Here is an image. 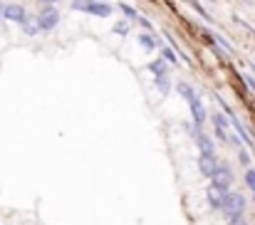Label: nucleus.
Instances as JSON below:
<instances>
[{"instance_id": "nucleus-1", "label": "nucleus", "mask_w": 255, "mask_h": 225, "mask_svg": "<svg viewBox=\"0 0 255 225\" xmlns=\"http://www.w3.org/2000/svg\"><path fill=\"white\" fill-rule=\"evenodd\" d=\"M221 211H223V216L228 221L231 218H241V216H246V198L241 193H228V198H226Z\"/></svg>"}, {"instance_id": "nucleus-2", "label": "nucleus", "mask_w": 255, "mask_h": 225, "mask_svg": "<svg viewBox=\"0 0 255 225\" xmlns=\"http://www.w3.org/2000/svg\"><path fill=\"white\" fill-rule=\"evenodd\" d=\"M228 188H223V186H218V183H208V188H206V201H208V206L211 208H216V211H221L223 208V203H226V198H228Z\"/></svg>"}, {"instance_id": "nucleus-3", "label": "nucleus", "mask_w": 255, "mask_h": 225, "mask_svg": "<svg viewBox=\"0 0 255 225\" xmlns=\"http://www.w3.org/2000/svg\"><path fill=\"white\" fill-rule=\"evenodd\" d=\"M188 109H191V116H193V126H196V129H203L208 114H206V107H203V102H201L198 94H193V97L188 99Z\"/></svg>"}, {"instance_id": "nucleus-4", "label": "nucleus", "mask_w": 255, "mask_h": 225, "mask_svg": "<svg viewBox=\"0 0 255 225\" xmlns=\"http://www.w3.org/2000/svg\"><path fill=\"white\" fill-rule=\"evenodd\" d=\"M57 22H60V12L50 5V7H45L40 15H37V25H40V32H50V30H55L57 27Z\"/></svg>"}, {"instance_id": "nucleus-5", "label": "nucleus", "mask_w": 255, "mask_h": 225, "mask_svg": "<svg viewBox=\"0 0 255 225\" xmlns=\"http://www.w3.org/2000/svg\"><path fill=\"white\" fill-rule=\"evenodd\" d=\"M198 168H201V173H203L206 178H213V176H216V171L221 168V161H218V156H216V153H206V151H201Z\"/></svg>"}, {"instance_id": "nucleus-6", "label": "nucleus", "mask_w": 255, "mask_h": 225, "mask_svg": "<svg viewBox=\"0 0 255 225\" xmlns=\"http://www.w3.org/2000/svg\"><path fill=\"white\" fill-rule=\"evenodd\" d=\"M2 17H5V20H10V22H20V25H22V22L27 20V12H25V7H22V5L10 2V5H5Z\"/></svg>"}, {"instance_id": "nucleus-7", "label": "nucleus", "mask_w": 255, "mask_h": 225, "mask_svg": "<svg viewBox=\"0 0 255 225\" xmlns=\"http://www.w3.org/2000/svg\"><path fill=\"white\" fill-rule=\"evenodd\" d=\"M80 10H85V12H89V15H97V17H109L112 12H114V7L109 5V2H87V5H82Z\"/></svg>"}, {"instance_id": "nucleus-8", "label": "nucleus", "mask_w": 255, "mask_h": 225, "mask_svg": "<svg viewBox=\"0 0 255 225\" xmlns=\"http://www.w3.org/2000/svg\"><path fill=\"white\" fill-rule=\"evenodd\" d=\"M211 181L218 183V186H223V188H231V183H233V173H231V168H228L226 163H221V168L216 171V176H213Z\"/></svg>"}, {"instance_id": "nucleus-9", "label": "nucleus", "mask_w": 255, "mask_h": 225, "mask_svg": "<svg viewBox=\"0 0 255 225\" xmlns=\"http://www.w3.org/2000/svg\"><path fill=\"white\" fill-rule=\"evenodd\" d=\"M193 141H196V146L201 151H206V153H216V149H213V141L203 134V129H196L193 131Z\"/></svg>"}, {"instance_id": "nucleus-10", "label": "nucleus", "mask_w": 255, "mask_h": 225, "mask_svg": "<svg viewBox=\"0 0 255 225\" xmlns=\"http://www.w3.org/2000/svg\"><path fill=\"white\" fill-rule=\"evenodd\" d=\"M139 45H141V47H144L146 52H151V50L161 47L164 42H156V37H154V35H149V32L144 35V32H141V35H139Z\"/></svg>"}, {"instance_id": "nucleus-11", "label": "nucleus", "mask_w": 255, "mask_h": 225, "mask_svg": "<svg viewBox=\"0 0 255 225\" xmlns=\"http://www.w3.org/2000/svg\"><path fill=\"white\" fill-rule=\"evenodd\" d=\"M146 70H149V72H151L154 77H159V75H169V67H166L164 57H161V60H151V62L146 65Z\"/></svg>"}, {"instance_id": "nucleus-12", "label": "nucleus", "mask_w": 255, "mask_h": 225, "mask_svg": "<svg viewBox=\"0 0 255 225\" xmlns=\"http://www.w3.org/2000/svg\"><path fill=\"white\" fill-rule=\"evenodd\" d=\"M176 92H178V94H181V97H183L186 102H188V99H191V97L196 94V89H193V87H191L188 82H176Z\"/></svg>"}, {"instance_id": "nucleus-13", "label": "nucleus", "mask_w": 255, "mask_h": 225, "mask_svg": "<svg viewBox=\"0 0 255 225\" xmlns=\"http://www.w3.org/2000/svg\"><path fill=\"white\" fill-rule=\"evenodd\" d=\"M154 84H156V89H159L161 94H169V89H171V79H169V75H159V77H154Z\"/></svg>"}, {"instance_id": "nucleus-14", "label": "nucleus", "mask_w": 255, "mask_h": 225, "mask_svg": "<svg viewBox=\"0 0 255 225\" xmlns=\"http://www.w3.org/2000/svg\"><path fill=\"white\" fill-rule=\"evenodd\" d=\"M22 30H25V35H37V32H40L37 17H30V15H27V20L22 22Z\"/></svg>"}, {"instance_id": "nucleus-15", "label": "nucleus", "mask_w": 255, "mask_h": 225, "mask_svg": "<svg viewBox=\"0 0 255 225\" xmlns=\"http://www.w3.org/2000/svg\"><path fill=\"white\" fill-rule=\"evenodd\" d=\"M112 30H114L117 35H122V37H127V35H129V30H131V22H129V20H122V22H117V25H114Z\"/></svg>"}, {"instance_id": "nucleus-16", "label": "nucleus", "mask_w": 255, "mask_h": 225, "mask_svg": "<svg viewBox=\"0 0 255 225\" xmlns=\"http://www.w3.org/2000/svg\"><path fill=\"white\" fill-rule=\"evenodd\" d=\"M159 50H161V57H164L169 65H178V57H176V52H173L171 47H164V45H161Z\"/></svg>"}, {"instance_id": "nucleus-17", "label": "nucleus", "mask_w": 255, "mask_h": 225, "mask_svg": "<svg viewBox=\"0 0 255 225\" xmlns=\"http://www.w3.org/2000/svg\"><path fill=\"white\" fill-rule=\"evenodd\" d=\"M119 10L124 12V17H127V20H139V12H136V10H134L131 5H127V2H122V5H119Z\"/></svg>"}, {"instance_id": "nucleus-18", "label": "nucleus", "mask_w": 255, "mask_h": 225, "mask_svg": "<svg viewBox=\"0 0 255 225\" xmlns=\"http://www.w3.org/2000/svg\"><path fill=\"white\" fill-rule=\"evenodd\" d=\"M246 186L255 193V171L253 168H248V171H246Z\"/></svg>"}, {"instance_id": "nucleus-19", "label": "nucleus", "mask_w": 255, "mask_h": 225, "mask_svg": "<svg viewBox=\"0 0 255 225\" xmlns=\"http://www.w3.org/2000/svg\"><path fill=\"white\" fill-rule=\"evenodd\" d=\"M238 161H241L243 166H251V153H248V151H243V149H241V153H238Z\"/></svg>"}, {"instance_id": "nucleus-20", "label": "nucleus", "mask_w": 255, "mask_h": 225, "mask_svg": "<svg viewBox=\"0 0 255 225\" xmlns=\"http://www.w3.org/2000/svg\"><path fill=\"white\" fill-rule=\"evenodd\" d=\"M87 2H102V0H77V2H72V7H75V10H80V7L87 5Z\"/></svg>"}, {"instance_id": "nucleus-21", "label": "nucleus", "mask_w": 255, "mask_h": 225, "mask_svg": "<svg viewBox=\"0 0 255 225\" xmlns=\"http://www.w3.org/2000/svg\"><path fill=\"white\" fill-rule=\"evenodd\" d=\"M228 225H248V223H246V216H241V218H231Z\"/></svg>"}, {"instance_id": "nucleus-22", "label": "nucleus", "mask_w": 255, "mask_h": 225, "mask_svg": "<svg viewBox=\"0 0 255 225\" xmlns=\"http://www.w3.org/2000/svg\"><path fill=\"white\" fill-rule=\"evenodd\" d=\"M136 22H139L141 27H146V30H151V22H149L146 17H141V15H139V20H136Z\"/></svg>"}, {"instance_id": "nucleus-23", "label": "nucleus", "mask_w": 255, "mask_h": 225, "mask_svg": "<svg viewBox=\"0 0 255 225\" xmlns=\"http://www.w3.org/2000/svg\"><path fill=\"white\" fill-rule=\"evenodd\" d=\"M246 82H248V87L255 92V77H246Z\"/></svg>"}, {"instance_id": "nucleus-24", "label": "nucleus", "mask_w": 255, "mask_h": 225, "mask_svg": "<svg viewBox=\"0 0 255 225\" xmlns=\"http://www.w3.org/2000/svg\"><path fill=\"white\" fill-rule=\"evenodd\" d=\"M2 10H5V5H2V2H0V20H2Z\"/></svg>"}, {"instance_id": "nucleus-25", "label": "nucleus", "mask_w": 255, "mask_h": 225, "mask_svg": "<svg viewBox=\"0 0 255 225\" xmlns=\"http://www.w3.org/2000/svg\"><path fill=\"white\" fill-rule=\"evenodd\" d=\"M47 2H60V0H47Z\"/></svg>"}, {"instance_id": "nucleus-26", "label": "nucleus", "mask_w": 255, "mask_h": 225, "mask_svg": "<svg viewBox=\"0 0 255 225\" xmlns=\"http://www.w3.org/2000/svg\"><path fill=\"white\" fill-rule=\"evenodd\" d=\"M253 75H255V65H253Z\"/></svg>"}, {"instance_id": "nucleus-27", "label": "nucleus", "mask_w": 255, "mask_h": 225, "mask_svg": "<svg viewBox=\"0 0 255 225\" xmlns=\"http://www.w3.org/2000/svg\"><path fill=\"white\" fill-rule=\"evenodd\" d=\"M253 203H255V193H253Z\"/></svg>"}]
</instances>
